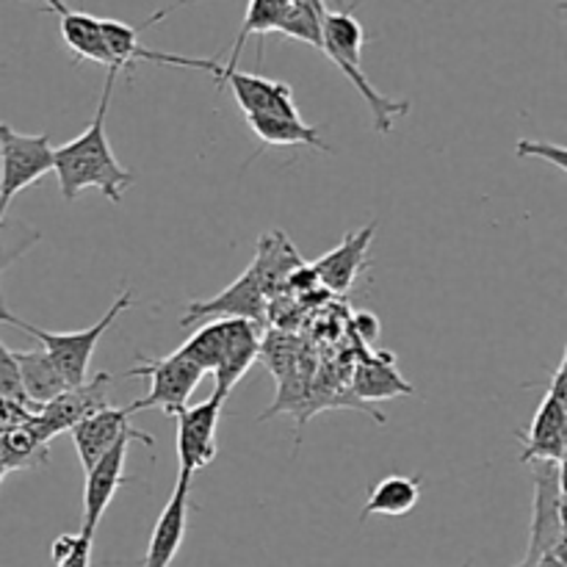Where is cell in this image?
<instances>
[{
  "instance_id": "cell-1",
  "label": "cell",
  "mask_w": 567,
  "mask_h": 567,
  "mask_svg": "<svg viewBox=\"0 0 567 567\" xmlns=\"http://www.w3.org/2000/svg\"><path fill=\"white\" fill-rule=\"evenodd\" d=\"M114 83L116 75L109 72L92 125L72 142L53 147V172L59 175L64 199H75L86 188H97L109 203L120 205L122 194L133 186V175L116 161L109 133H105V116H109Z\"/></svg>"
},
{
  "instance_id": "cell-2",
  "label": "cell",
  "mask_w": 567,
  "mask_h": 567,
  "mask_svg": "<svg viewBox=\"0 0 567 567\" xmlns=\"http://www.w3.org/2000/svg\"><path fill=\"white\" fill-rule=\"evenodd\" d=\"M177 352L205 374H214V393L227 399L260 354V327L244 319H214L199 327Z\"/></svg>"
},
{
  "instance_id": "cell-3",
  "label": "cell",
  "mask_w": 567,
  "mask_h": 567,
  "mask_svg": "<svg viewBox=\"0 0 567 567\" xmlns=\"http://www.w3.org/2000/svg\"><path fill=\"white\" fill-rule=\"evenodd\" d=\"M363 48H365V28L354 17V3L343 9L327 11L321 22V53L354 83L363 100L369 103L371 116H374L377 133H391L393 122L399 116L410 114L413 105L408 100H391L374 89L369 75L363 72Z\"/></svg>"
},
{
  "instance_id": "cell-4",
  "label": "cell",
  "mask_w": 567,
  "mask_h": 567,
  "mask_svg": "<svg viewBox=\"0 0 567 567\" xmlns=\"http://www.w3.org/2000/svg\"><path fill=\"white\" fill-rule=\"evenodd\" d=\"M133 308V297L131 291H122L116 297V302L111 305L109 313L97 321V324L86 327V330H75V332H48L37 324H28V321L17 319L14 313L6 310V305H0V324H11L17 330L28 332V336L37 338L39 347L44 349V354L50 358V363L55 365V371L61 374L66 388H78L89 380V365H92V354L97 349L100 338L114 327V321L120 319L125 310Z\"/></svg>"
},
{
  "instance_id": "cell-5",
  "label": "cell",
  "mask_w": 567,
  "mask_h": 567,
  "mask_svg": "<svg viewBox=\"0 0 567 567\" xmlns=\"http://www.w3.org/2000/svg\"><path fill=\"white\" fill-rule=\"evenodd\" d=\"M524 452L518 463H559L565 465L567 449V354L559 360L557 371L548 380L546 396L532 419L529 430L518 432Z\"/></svg>"
},
{
  "instance_id": "cell-6",
  "label": "cell",
  "mask_w": 567,
  "mask_h": 567,
  "mask_svg": "<svg viewBox=\"0 0 567 567\" xmlns=\"http://www.w3.org/2000/svg\"><path fill=\"white\" fill-rule=\"evenodd\" d=\"M565 465L537 463L532 482H535V502H532L529 548L524 563L515 567H529L537 559L565 546Z\"/></svg>"
},
{
  "instance_id": "cell-7",
  "label": "cell",
  "mask_w": 567,
  "mask_h": 567,
  "mask_svg": "<svg viewBox=\"0 0 567 567\" xmlns=\"http://www.w3.org/2000/svg\"><path fill=\"white\" fill-rule=\"evenodd\" d=\"M53 172V144L48 133L28 136L0 122V208H9L11 199L28 186Z\"/></svg>"
},
{
  "instance_id": "cell-8",
  "label": "cell",
  "mask_w": 567,
  "mask_h": 567,
  "mask_svg": "<svg viewBox=\"0 0 567 567\" xmlns=\"http://www.w3.org/2000/svg\"><path fill=\"white\" fill-rule=\"evenodd\" d=\"M127 377H142V380L150 382L147 396L125 408L127 413L133 415L138 410H164L166 415H175L186 408L192 393L203 382L205 371L197 369L192 360L183 358L175 349L169 358L142 360V363L127 371Z\"/></svg>"
},
{
  "instance_id": "cell-9",
  "label": "cell",
  "mask_w": 567,
  "mask_h": 567,
  "mask_svg": "<svg viewBox=\"0 0 567 567\" xmlns=\"http://www.w3.org/2000/svg\"><path fill=\"white\" fill-rule=\"evenodd\" d=\"M109 393H111V374L100 371L92 380H86L78 388H66L59 396L50 399L48 404L33 413L31 430L37 432L39 441L50 443L61 432H70L72 426L81 424L83 419L94 415L97 410L109 408Z\"/></svg>"
},
{
  "instance_id": "cell-10",
  "label": "cell",
  "mask_w": 567,
  "mask_h": 567,
  "mask_svg": "<svg viewBox=\"0 0 567 567\" xmlns=\"http://www.w3.org/2000/svg\"><path fill=\"white\" fill-rule=\"evenodd\" d=\"M227 399L214 393L205 402L183 408L172 419L177 421V460H181V474L192 476L208 468L216 457V426H219L221 408Z\"/></svg>"
},
{
  "instance_id": "cell-11",
  "label": "cell",
  "mask_w": 567,
  "mask_h": 567,
  "mask_svg": "<svg viewBox=\"0 0 567 567\" xmlns=\"http://www.w3.org/2000/svg\"><path fill=\"white\" fill-rule=\"evenodd\" d=\"M266 310H269V299H266V293L260 291V286L247 269L236 282H230L216 297L188 302L186 316H183V327L214 319H244L260 327L266 319Z\"/></svg>"
},
{
  "instance_id": "cell-12",
  "label": "cell",
  "mask_w": 567,
  "mask_h": 567,
  "mask_svg": "<svg viewBox=\"0 0 567 567\" xmlns=\"http://www.w3.org/2000/svg\"><path fill=\"white\" fill-rule=\"evenodd\" d=\"M70 432L83 471L92 468L120 437H133V441L144 443V446L150 449L155 446L153 435H147V432L136 430V426L131 424V413H127V410L111 408V404L109 408L97 410L94 415H89V419H83L81 424L72 426Z\"/></svg>"
},
{
  "instance_id": "cell-13",
  "label": "cell",
  "mask_w": 567,
  "mask_h": 567,
  "mask_svg": "<svg viewBox=\"0 0 567 567\" xmlns=\"http://www.w3.org/2000/svg\"><path fill=\"white\" fill-rule=\"evenodd\" d=\"M100 28H103L105 44H109L111 50V59H114L116 75H120L122 70H133L138 61H150V64L203 70V72H210V75H216V81H219L221 75L219 59H188V55L161 53V50L144 48V44L138 42V31H142V28H133L120 20H100Z\"/></svg>"
},
{
  "instance_id": "cell-14",
  "label": "cell",
  "mask_w": 567,
  "mask_h": 567,
  "mask_svg": "<svg viewBox=\"0 0 567 567\" xmlns=\"http://www.w3.org/2000/svg\"><path fill=\"white\" fill-rule=\"evenodd\" d=\"M133 437H120L92 468L86 471V487H83V535L94 537L105 509L114 502L116 491L125 485V460Z\"/></svg>"
},
{
  "instance_id": "cell-15",
  "label": "cell",
  "mask_w": 567,
  "mask_h": 567,
  "mask_svg": "<svg viewBox=\"0 0 567 567\" xmlns=\"http://www.w3.org/2000/svg\"><path fill=\"white\" fill-rule=\"evenodd\" d=\"M374 233L377 221H371V225L360 227V230L354 233H347V238H343L332 252L321 255V258L310 266L316 280L324 288H330V291L347 293L349 288L358 282V277L371 266L369 249L371 241H374Z\"/></svg>"
},
{
  "instance_id": "cell-16",
  "label": "cell",
  "mask_w": 567,
  "mask_h": 567,
  "mask_svg": "<svg viewBox=\"0 0 567 567\" xmlns=\"http://www.w3.org/2000/svg\"><path fill=\"white\" fill-rule=\"evenodd\" d=\"M230 86L233 100L244 116H282V120H302L293 100V89L282 81H269L264 75H252V72H230L221 78L219 86Z\"/></svg>"
},
{
  "instance_id": "cell-17",
  "label": "cell",
  "mask_w": 567,
  "mask_h": 567,
  "mask_svg": "<svg viewBox=\"0 0 567 567\" xmlns=\"http://www.w3.org/2000/svg\"><path fill=\"white\" fill-rule=\"evenodd\" d=\"M188 504H192V476L177 474V485L172 491L169 502L161 509L158 520L150 535L147 554H144L142 567H169L186 540L188 529Z\"/></svg>"
},
{
  "instance_id": "cell-18",
  "label": "cell",
  "mask_w": 567,
  "mask_h": 567,
  "mask_svg": "<svg viewBox=\"0 0 567 567\" xmlns=\"http://www.w3.org/2000/svg\"><path fill=\"white\" fill-rule=\"evenodd\" d=\"M305 266V260L299 258L297 247L288 241V236L282 230H269L266 236H260L258 252H255L252 266H249V275L255 277V282L260 286V291L266 293V299L275 297L280 288H286L291 282V277L297 275Z\"/></svg>"
},
{
  "instance_id": "cell-19",
  "label": "cell",
  "mask_w": 567,
  "mask_h": 567,
  "mask_svg": "<svg viewBox=\"0 0 567 567\" xmlns=\"http://www.w3.org/2000/svg\"><path fill=\"white\" fill-rule=\"evenodd\" d=\"M59 31L64 44L72 50V55H75L78 61H94V64H103L105 70L116 75L114 59H111L103 28H100V17L70 9L66 14H61Z\"/></svg>"
},
{
  "instance_id": "cell-20",
  "label": "cell",
  "mask_w": 567,
  "mask_h": 567,
  "mask_svg": "<svg viewBox=\"0 0 567 567\" xmlns=\"http://www.w3.org/2000/svg\"><path fill=\"white\" fill-rule=\"evenodd\" d=\"M352 388L363 402H385V399L413 393V388L396 371V354L391 352H380L377 358L363 360L354 371Z\"/></svg>"
},
{
  "instance_id": "cell-21",
  "label": "cell",
  "mask_w": 567,
  "mask_h": 567,
  "mask_svg": "<svg viewBox=\"0 0 567 567\" xmlns=\"http://www.w3.org/2000/svg\"><path fill=\"white\" fill-rule=\"evenodd\" d=\"M188 3H197V0H188ZM288 11V0H247V14H244L241 28H238V37L230 48V61L221 64V78L230 75V72L238 70V59H241V50L247 44L249 37L260 39V48H264L266 33L280 31V22Z\"/></svg>"
},
{
  "instance_id": "cell-22",
  "label": "cell",
  "mask_w": 567,
  "mask_h": 567,
  "mask_svg": "<svg viewBox=\"0 0 567 567\" xmlns=\"http://www.w3.org/2000/svg\"><path fill=\"white\" fill-rule=\"evenodd\" d=\"M17 369H20V380H22V391H25L28 402L33 408H42L48 404L50 399L59 396L61 391H66L64 380L55 371V365L50 363V358L44 354L42 347L28 349V352H14Z\"/></svg>"
},
{
  "instance_id": "cell-23",
  "label": "cell",
  "mask_w": 567,
  "mask_h": 567,
  "mask_svg": "<svg viewBox=\"0 0 567 567\" xmlns=\"http://www.w3.org/2000/svg\"><path fill=\"white\" fill-rule=\"evenodd\" d=\"M247 125L252 127L255 136L260 138V144H271V147H313L330 153V144L321 138L319 127L308 125L305 120H282V116H244Z\"/></svg>"
},
{
  "instance_id": "cell-24",
  "label": "cell",
  "mask_w": 567,
  "mask_h": 567,
  "mask_svg": "<svg viewBox=\"0 0 567 567\" xmlns=\"http://www.w3.org/2000/svg\"><path fill=\"white\" fill-rule=\"evenodd\" d=\"M421 498V476H385L380 485L371 491V498L365 502L360 520L371 515H385V518H402L410 509H415Z\"/></svg>"
},
{
  "instance_id": "cell-25",
  "label": "cell",
  "mask_w": 567,
  "mask_h": 567,
  "mask_svg": "<svg viewBox=\"0 0 567 567\" xmlns=\"http://www.w3.org/2000/svg\"><path fill=\"white\" fill-rule=\"evenodd\" d=\"M50 443L39 441L37 432L31 430V421L11 430L0 432V460L6 471H37L48 465Z\"/></svg>"
},
{
  "instance_id": "cell-26",
  "label": "cell",
  "mask_w": 567,
  "mask_h": 567,
  "mask_svg": "<svg viewBox=\"0 0 567 567\" xmlns=\"http://www.w3.org/2000/svg\"><path fill=\"white\" fill-rule=\"evenodd\" d=\"M321 22H324V14H316V11L293 6L291 0H288V11L286 17H282L280 31L277 33L310 44V48H316L321 53Z\"/></svg>"
},
{
  "instance_id": "cell-27",
  "label": "cell",
  "mask_w": 567,
  "mask_h": 567,
  "mask_svg": "<svg viewBox=\"0 0 567 567\" xmlns=\"http://www.w3.org/2000/svg\"><path fill=\"white\" fill-rule=\"evenodd\" d=\"M92 543L94 537H86L83 532L55 537L50 548L55 567H92Z\"/></svg>"
},
{
  "instance_id": "cell-28",
  "label": "cell",
  "mask_w": 567,
  "mask_h": 567,
  "mask_svg": "<svg viewBox=\"0 0 567 567\" xmlns=\"http://www.w3.org/2000/svg\"><path fill=\"white\" fill-rule=\"evenodd\" d=\"M0 399H9V402L22 404L31 413H37L31 402H28L25 391H22V380H20V369H17L14 352L0 341Z\"/></svg>"
},
{
  "instance_id": "cell-29",
  "label": "cell",
  "mask_w": 567,
  "mask_h": 567,
  "mask_svg": "<svg viewBox=\"0 0 567 567\" xmlns=\"http://www.w3.org/2000/svg\"><path fill=\"white\" fill-rule=\"evenodd\" d=\"M37 241H39V233L31 230V227L20 225V221L11 225L6 233L0 230V275L6 271V266H11L17 258H22V255H25Z\"/></svg>"
},
{
  "instance_id": "cell-30",
  "label": "cell",
  "mask_w": 567,
  "mask_h": 567,
  "mask_svg": "<svg viewBox=\"0 0 567 567\" xmlns=\"http://www.w3.org/2000/svg\"><path fill=\"white\" fill-rule=\"evenodd\" d=\"M515 153H518L520 158H546L551 161V164H557L559 169H567L565 150L559 147V144H548V142L543 144V142H535V138H524V142H518Z\"/></svg>"
},
{
  "instance_id": "cell-31",
  "label": "cell",
  "mask_w": 567,
  "mask_h": 567,
  "mask_svg": "<svg viewBox=\"0 0 567 567\" xmlns=\"http://www.w3.org/2000/svg\"><path fill=\"white\" fill-rule=\"evenodd\" d=\"M529 567H567V554H565V546L554 548L551 554H546V557H540V559H537L535 565H529Z\"/></svg>"
},
{
  "instance_id": "cell-32",
  "label": "cell",
  "mask_w": 567,
  "mask_h": 567,
  "mask_svg": "<svg viewBox=\"0 0 567 567\" xmlns=\"http://www.w3.org/2000/svg\"><path fill=\"white\" fill-rule=\"evenodd\" d=\"M358 324L363 327V341H374L377 332H380V324H377V319L371 313H358Z\"/></svg>"
},
{
  "instance_id": "cell-33",
  "label": "cell",
  "mask_w": 567,
  "mask_h": 567,
  "mask_svg": "<svg viewBox=\"0 0 567 567\" xmlns=\"http://www.w3.org/2000/svg\"><path fill=\"white\" fill-rule=\"evenodd\" d=\"M293 6H302V9H310L316 11V14H327V0H291Z\"/></svg>"
},
{
  "instance_id": "cell-34",
  "label": "cell",
  "mask_w": 567,
  "mask_h": 567,
  "mask_svg": "<svg viewBox=\"0 0 567 567\" xmlns=\"http://www.w3.org/2000/svg\"><path fill=\"white\" fill-rule=\"evenodd\" d=\"M44 6H48V11H53V14H66V11H70V6L64 3V0H42Z\"/></svg>"
},
{
  "instance_id": "cell-35",
  "label": "cell",
  "mask_w": 567,
  "mask_h": 567,
  "mask_svg": "<svg viewBox=\"0 0 567 567\" xmlns=\"http://www.w3.org/2000/svg\"><path fill=\"white\" fill-rule=\"evenodd\" d=\"M6 474H9V471H6V465H3V460H0V485H3V480H6Z\"/></svg>"
},
{
  "instance_id": "cell-36",
  "label": "cell",
  "mask_w": 567,
  "mask_h": 567,
  "mask_svg": "<svg viewBox=\"0 0 567 567\" xmlns=\"http://www.w3.org/2000/svg\"><path fill=\"white\" fill-rule=\"evenodd\" d=\"M3 216H6V210L0 208V230H3Z\"/></svg>"
},
{
  "instance_id": "cell-37",
  "label": "cell",
  "mask_w": 567,
  "mask_h": 567,
  "mask_svg": "<svg viewBox=\"0 0 567 567\" xmlns=\"http://www.w3.org/2000/svg\"><path fill=\"white\" fill-rule=\"evenodd\" d=\"M463 567H471V563H465V565H463Z\"/></svg>"
}]
</instances>
